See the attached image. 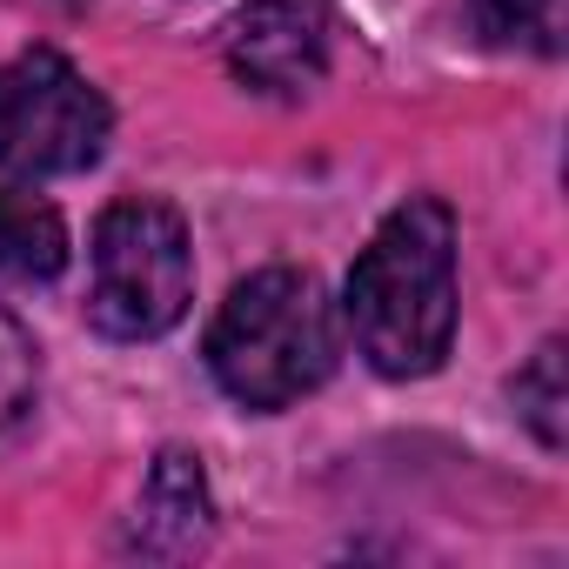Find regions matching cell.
Masks as SVG:
<instances>
[{
  "label": "cell",
  "mask_w": 569,
  "mask_h": 569,
  "mask_svg": "<svg viewBox=\"0 0 569 569\" xmlns=\"http://www.w3.org/2000/svg\"><path fill=\"white\" fill-rule=\"evenodd\" d=\"M342 316H349L362 362L389 382L429 376L449 356V336H456V214L436 194L402 201L376 228V241L349 268Z\"/></svg>",
  "instance_id": "6da1fadb"
},
{
  "label": "cell",
  "mask_w": 569,
  "mask_h": 569,
  "mask_svg": "<svg viewBox=\"0 0 569 569\" xmlns=\"http://www.w3.org/2000/svg\"><path fill=\"white\" fill-rule=\"evenodd\" d=\"M208 369L241 409H289L336 369V309L309 268H261L221 302Z\"/></svg>",
  "instance_id": "7a4b0ae2"
},
{
  "label": "cell",
  "mask_w": 569,
  "mask_h": 569,
  "mask_svg": "<svg viewBox=\"0 0 569 569\" xmlns=\"http://www.w3.org/2000/svg\"><path fill=\"white\" fill-rule=\"evenodd\" d=\"M188 296H194V254L181 214L148 194L114 201L94 228V289H88L94 329L114 342L168 336L188 316Z\"/></svg>",
  "instance_id": "3957f363"
},
{
  "label": "cell",
  "mask_w": 569,
  "mask_h": 569,
  "mask_svg": "<svg viewBox=\"0 0 569 569\" xmlns=\"http://www.w3.org/2000/svg\"><path fill=\"white\" fill-rule=\"evenodd\" d=\"M108 148L101 88L54 48H28L0 68V168L8 174H81Z\"/></svg>",
  "instance_id": "277c9868"
},
{
  "label": "cell",
  "mask_w": 569,
  "mask_h": 569,
  "mask_svg": "<svg viewBox=\"0 0 569 569\" xmlns=\"http://www.w3.org/2000/svg\"><path fill=\"white\" fill-rule=\"evenodd\" d=\"M336 21L322 0H254L228 21V74L254 94L302 101L329 74Z\"/></svg>",
  "instance_id": "5b68a950"
},
{
  "label": "cell",
  "mask_w": 569,
  "mask_h": 569,
  "mask_svg": "<svg viewBox=\"0 0 569 569\" xmlns=\"http://www.w3.org/2000/svg\"><path fill=\"white\" fill-rule=\"evenodd\" d=\"M208 542V482H201V462L168 449L141 489V509H134V549L148 556H188Z\"/></svg>",
  "instance_id": "8992f818"
},
{
  "label": "cell",
  "mask_w": 569,
  "mask_h": 569,
  "mask_svg": "<svg viewBox=\"0 0 569 569\" xmlns=\"http://www.w3.org/2000/svg\"><path fill=\"white\" fill-rule=\"evenodd\" d=\"M61 261H68V221L34 194L0 188V274L48 281L61 274Z\"/></svg>",
  "instance_id": "52a82bcc"
},
{
  "label": "cell",
  "mask_w": 569,
  "mask_h": 569,
  "mask_svg": "<svg viewBox=\"0 0 569 569\" xmlns=\"http://www.w3.org/2000/svg\"><path fill=\"white\" fill-rule=\"evenodd\" d=\"M34 402H41V349L8 309H0V456L34 422Z\"/></svg>",
  "instance_id": "ba28073f"
},
{
  "label": "cell",
  "mask_w": 569,
  "mask_h": 569,
  "mask_svg": "<svg viewBox=\"0 0 569 569\" xmlns=\"http://www.w3.org/2000/svg\"><path fill=\"white\" fill-rule=\"evenodd\" d=\"M476 28L502 48H529V54H562L569 34V0H469Z\"/></svg>",
  "instance_id": "9c48e42d"
},
{
  "label": "cell",
  "mask_w": 569,
  "mask_h": 569,
  "mask_svg": "<svg viewBox=\"0 0 569 569\" xmlns=\"http://www.w3.org/2000/svg\"><path fill=\"white\" fill-rule=\"evenodd\" d=\"M516 409L542 436V449H562L569 436V389H562V342H542L536 362L516 376Z\"/></svg>",
  "instance_id": "30bf717a"
}]
</instances>
